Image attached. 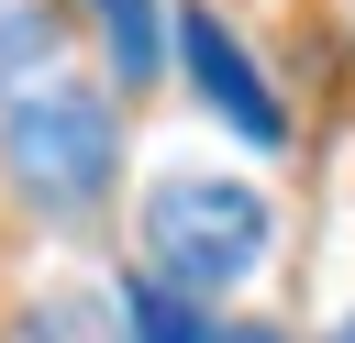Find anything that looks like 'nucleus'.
Listing matches in <instances>:
<instances>
[{"mask_svg":"<svg viewBox=\"0 0 355 343\" xmlns=\"http://www.w3.org/2000/svg\"><path fill=\"white\" fill-rule=\"evenodd\" d=\"M89 22H100V44H111L122 100H133L144 77H166V22H155V0H89Z\"/></svg>","mask_w":355,"mask_h":343,"instance_id":"obj_4","label":"nucleus"},{"mask_svg":"<svg viewBox=\"0 0 355 343\" xmlns=\"http://www.w3.org/2000/svg\"><path fill=\"white\" fill-rule=\"evenodd\" d=\"M200 343H277L266 321H233V332H200Z\"/></svg>","mask_w":355,"mask_h":343,"instance_id":"obj_8","label":"nucleus"},{"mask_svg":"<svg viewBox=\"0 0 355 343\" xmlns=\"http://www.w3.org/2000/svg\"><path fill=\"white\" fill-rule=\"evenodd\" d=\"M178 66H189V89H200V111H222L244 144H288V111H277V89L255 77V55H244V33L211 11V0H189L178 11Z\"/></svg>","mask_w":355,"mask_h":343,"instance_id":"obj_3","label":"nucleus"},{"mask_svg":"<svg viewBox=\"0 0 355 343\" xmlns=\"http://www.w3.org/2000/svg\"><path fill=\"white\" fill-rule=\"evenodd\" d=\"M333 343H355V310H344V321H333Z\"/></svg>","mask_w":355,"mask_h":343,"instance_id":"obj_9","label":"nucleus"},{"mask_svg":"<svg viewBox=\"0 0 355 343\" xmlns=\"http://www.w3.org/2000/svg\"><path fill=\"white\" fill-rule=\"evenodd\" d=\"M22 343H122V310L89 299V288H55V299L22 310Z\"/></svg>","mask_w":355,"mask_h":343,"instance_id":"obj_6","label":"nucleus"},{"mask_svg":"<svg viewBox=\"0 0 355 343\" xmlns=\"http://www.w3.org/2000/svg\"><path fill=\"white\" fill-rule=\"evenodd\" d=\"M111 310H122V332H133V343H200V332H211V310H200V299H178V288H155V277H122V299H111Z\"/></svg>","mask_w":355,"mask_h":343,"instance_id":"obj_5","label":"nucleus"},{"mask_svg":"<svg viewBox=\"0 0 355 343\" xmlns=\"http://www.w3.org/2000/svg\"><path fill=\"white\" fill-rule=\"evenodd\" d=\"M44 55H55V11L44 0H0V89L44 77Z\"/></svg>","mask_w":355,"mask_h":343,"instance_id":"obj_7","label":"nucleus"},{"mask_svg":"<svg viewBox=\"0 0 355 343\" xmlns=\"http://www.w3.org/2000/svg\"><path fill=\"white\" fill-rule=\"evenodd\" d=\"M0 166H11V188H22L33 210H55V221L100 210L111 166H122L111 100L78 89V77H22V89L0 100Z\"/></svg>","mask_w":355,"mask_h":343,"instance_id":"obj_2","label":"nucleus"},{"mask_svg":"<svg viewBox=\"0 0 355 343\" xmlns=\"http://www.w3.org/2000/svg\"><path fill=\"white\" fill-rule=\"evenodd\" d=\"M266 243H277V210H266V188H244V177L178 166V177L144 188V254H155L144 277L178 288V299H222V288H244V277L266 266Z\"/></svg>","mask_w":355,"mask_h":343,"instance_id":"obj_1","label":"nucleus"}]
</instances>
